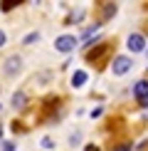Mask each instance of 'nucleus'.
I'll return each mask as SVG.
<instances>
[{
	"label": "nucleus",
	"mask_w": 148,
	"mask_h": 151,
	"mask_svg": "<svg viewBox=\"0 0 148 151\" xmlns=\"http://www.w3.org/2000/svg\"><path fill=\"white\" fill-rule=\"evenodd\" d=\"M131 57H126V55H119V57H114V62H111V72L116 74V77H121V74H126L128 70H131Z\"/></svg>",
	"instance_id": "obj_1"
},
{
	"label": "nucleus",
	"mask_w": 148,
	"mask_h": 151,
	"mask_svg": "<svg viewBox=\"0 0 148 151\" xmlns=\"http://www.w3.org/2000/svg\"><path fill=\"white\" fill-rule=\"evenodd\" d=\"M74 47H77V37L74 35H59L54 40V50H59V52H72Z\"/></svg>",
	"instance_id": "obj_2"
},
{
	"label": "nucleus",
	"mask_w": 148,
	"mask_h": 151,
	"mask_svg": "<svg viewBox=\"0 0 148 151\" xmlns=\"http://www.w3.org/2000/svg\"><path fill=\"white\" fill-rule=\"evenodd\" d=\"M126 47L131 50V52H143L146 50V40H143V35L141 32H133V35H128V40H126Z\"/></svg>",
	"instance_id": "obj_3"
},
{
	"label": "nucleus",
	"mask_w": 148,
	"mask_h": 151,
	"mask_svg": "<svg viewBox=\"0 0 148 151\" xmlns=\"http://www.w3.org/2000/svg\"><path fill=\"white\" fill-rule=\"evenodd\" d=\"M133 97L141 104H148V79H141V82L133 84Z\"/></svg>",
	"instance_id": "obj_4"
},
{
	"label": "nucleus",
	"mask_w": 148,
	"mask_h": 151,
	"mask_svg": "<svg viewBox=\"0 0 148 151\" xmlns=\"http://www.w3.org/2000/svg\"><path fill=\"white\" fill-rule=\"evenodd\" d=\"M20 67H22V60L17 57V55H10V57L5 60L3 70H5V74H17V72H20Z\"/></svg>",
	"instance_id": "obj_5"
},
{
	"label": "nucleus",
	"mask_w": 148,
	"mask_h": 151,
	"mask_svg": "<svg viewBox=\"0 0 148 151\" xmlns=\"http://www.w3.org/2000/svg\"><path fill=\"white\" fill-rule=\"evenodd\" d=\"M84 82H86V72H84V70H77V72L72 74V87H74V89L84 87Z\"/></svg>",
	"instance_id": "obj_6"
},
{
	"label": "nucleus",
	"mask_w": 148,
	"mask_h": 151,
	"mask_svg": "<svg viewBox=\"0 0 148 151\" xmlns=\"http://www.w3.org/2000/svg\"><path fill=\"white\" fill-rule=\"evenodd\" d=\"M25 102H27L25 92H15V94H12V106H15V109H22V106H25Z\"/></svg>",
	"instance_id": "obj_7"
},
{
	"label": "nucleus",
	"mask_w": 148,
	"mask_h": 151,
	"mask_svg": "<svg viewBox=\"0 0 148 151\" xmlns=\"http://www.w3.org/2000/svg\"><path fill=\"white\" fill-rule=\"evenodd\" d=\"M37 40H40V32H30V35L22 40V45H32V42H37Z\"/></svg>",
	"instance_id": "obj_8"
},
{
	"label": "nucleus",
	"mask_w": 148,
	"mask_h": 151,
	"mask_svg": "<svg viewBox=\"0 0 148 151\" xmlns=\"http://www.w3.org/2000/svg\"><path fill=\"white\" fill-rule=\"evenodd\" d=\"M42 146H45V149H52L54 144H52V139H49V136H45V139H42Z\"/></svg>",
	"instance_id": "obj_9"
},
{
	"label": "nucleus",
	"mask_w": 148,
	"mask_h": 151,
	"mask_svg": "<svg viewBox=\"0 0 148 151\" xmlns=\"http://www.w3.org/2000/svg\"><path fill=\"white\" fill-rule=\"evenodd\" d=\"M12 5H17V3H3V10H5V12L12 10Z\"/></svg>",
	"instance_id": "obj_10"
},
{
	"label": "nucleus",
	"mask_w": 148,
	"mask_h": 151,
	"mask_svg": "<svg viewBox=\"0 0 148 151\" xmlns=\"http://www.w3.org/2000/svg\"><path fill=\"white\" fill-rule=\"evenodd\" d=\"M128 149H131V144H121V146L116 149V151H128Z\"/></svg>",
	"instance_id": "obj_11"
},
{
	"label": "nucleus",
	"mask_w": 148,
	"mask_h": 151,
	"mask_svg": "<svg viewBox=\"0 0 148 151\" xmlns=\"http://www.w3.org/2000/svg\"><path fill=\"white\" fill-rule=\"evenodd\" d=\"M84 151H99V146H96V144H89V146H86Z\"/></svg>",
	"instance_id": "obj_12"
},
{
	"label": "nucleus",
	"mask_w": 148,
	"mask_h": 151,
	"mask_svg": "<svg viewBox=\"0 0 148 151\" xmlns=\"http://www.w3.org/2000/svg\"><path fill=\"white\" fill-rule=\"evenodd\" d=\"M3 45H5V32L0 30V47H3Z\"/></svg>",
	"instance_id": "obj_13"
},
{
	"label": "nucleus",
	"mask_w": 148,
	"mask_h": 151,
	"mask_svg": "<svg viewBox=\"0 0 148 151\" xmlns=\"http://www.w3.org/2000/svg\"><path fill=\"white\" fill-rule=\"evenodd\" d=\"M5 151H15V146H12V144H8V146H5Z\"/></svg>",
	"instance_id": "obj_14"
},
{
	"label": "nucleus",
	"mask_w": 148,
	"mask_h": 151,
	"mask_svg": "<svg viewBox=\"0 0 148 151\" xmlns=\"http://www.w3.org/2000/svg\"><path fill=\"white\" fill-rule=\"evenodd\" d=\"M0 141H3V127H0Z\"/></svg>",
	"instance_id": "obj_15"
},
{
	"label": "nucleus",
	"mask_w": 148,
	"mask_h": 151,
	"mask_svg": "<svg viewBox=\"0 0 148 151\" xmlns=\"http://www.w3.org/2000/svg\"><path fill=\"white\" fill-rule=\"evenodd\" d=\"M146 52H148V50H146Z\"/></svg>",
	"instance_id": "obj_16"
}]
</instances>
